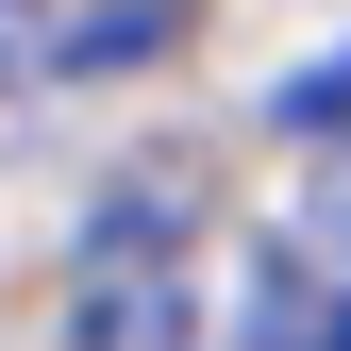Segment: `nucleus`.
Listing matches in <instances>:
<instances>
[{
    "label": "nucleus",
    "mask_w": 351,
    "mask_h": 351,
    "mask_svg": "<svg viewBox=\"0 0 351 351\" xmlns=\"http://www.w3.org/2000/svg\"><path fill=\"white\" fill-rule=\"evenodd\" d=\"M67 335L84 351H184L201 335V285H184V217L167 201H117L67 268Z\"/></svg>",
    "instance_id": "obj_1"
},
{
    "label": "nucleus",
    "mask_w": 351,
    "mask_h": 351,
    "mask_svg": "<svg viewBox=\"0 0 351 351\" xmlns=\"http://www.w3.org/2000/svg\"><path fill=\"white\" fill-rule=\"evenodd\" d=\"M318 351H351V318H335V335H318Z\"/></svg>",
    "instance_id": "obj_3"
},
{
    "label": "nucleus",
    "mask_w": 351,
    "mask_h": 351,
    "mask_svg": "<svg viewBox=\"0 0 351 351\" xmlns=\"http://www.w3.org/2000/svg\"><path fill=\"white\" fill-rule=\"evenodd\" d=\"M0 67H51V34H34V0H0Z\"/></svg>",
    "instance_id": "obj_2"
}]
</instances>
